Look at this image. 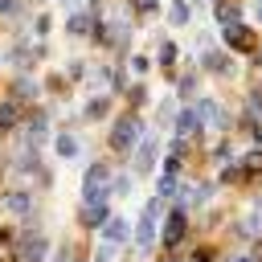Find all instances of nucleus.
Segmentation results:
<instances>
[{
    "instance_id": "2eb2a0df",
    "label": "nucleus",
    "mask_w": 262,
    "mask_h": 262,
    "mask_svg": "<svg viewBox=\"0 0 262 262\" xmlns=\"http://www.w3.org/2000/svg\"><path fill=\"white\" fill-rule=\"evenodd\" d=\"M242 233H262V196L254 201V209H250V217L242 221Z\"/></svg>"
},
{
    "instance_id": "2f4dec72",
    "label": "nucleus",
    "mask_w": 262,
    "mask_h": 262,
    "mask_svg": "<svg viewBox=\"0 0 262 262\" xmlns=\"http://www.w3.org/2000/svg\"><path fill=\"white\" fill-rule=\"evenodd\" d=\"M192 262H213V254H209V250H196V254H192Z\"/></svg>"
},
{
    "instance_id": "f03ea898",
    "label": "nucleus",
    "mask_w": 262,
    "mask_h": 262,
    "mask_svg": "<svg viewBox=\"0 0 262 262\" xmlns=\"http://www.w3.org/2000/svg\"><path fill=\"white\" fill-rule=\"evenodd\" d=\"M139 131H143L139 119H135V115H123V119L115 123V131H111V147H115V151H131V143L139 139Z\"/></svg>"
},
{
    "instance_id": "dca6fc26",
    "label": "nucleus",
    "mask_w": 262,
    "mask_h": 262,
    "mask_svg": "<svg viewBox=\"0 0 262 262\" xmlns=\"http://www.w3.org/2000/svg\"><path fill=\"white\" fill-rule=\"evenodd\" d=\"M45 127H49V119H45V111H37V115H33V123H29L33 143H37V139H45Z\"/></svg>"
},
{
    "instance_id": "9d476101",
    "label": "nucleus",
    "mask_w": 262,
    "mask_h": 262,
    "mask_svg": "<svg viewBox=\"0 0 262 262\" xmlns=\"http://www.w3.org/2000/svg\"><path fill=\"white\" fill-rule=\"evenodd\" d=\"M151 160H156V135H143V143L135 151V172H151Z\"/></svg>"
},
{
    "instance_id": "7ed1b4c3",
    "label": "nucleus",
    "mask_w": 262,
    "mask_h": 262,
    "mask_svg": "<svg viewBox=\"0 0 262 262\" xmlns=\"http://www.w3.org/2000/svg\"><path fill=\"white\" fill-rule=\"evenodd\" d=\"M102 180H106V164H90V168H86V180H82V196H86V201H106Z\"/></svg>"
},
{
    "instance_id": "72a5a7b5",
    "label": "nucleus",
    "mask_w": 262,
    "mask_h": 262,
    "mask_svg": "<svg viewBox=\"0 0 262 262\" xmlns=\"http://www.w3.org/2000/svg\"><path fill=\"white\" fill-rule=\"evenodd\" d=\"M233 262H258V258H250V254H242V258H233Z\"/></svg>"
},
{
    "instance_id": "393cba45",
    "label": "nucleus",
    "mask_w": 262,
    "mask_h": 262,
    "mask_svg": "<svg viewBox=\"0 0 262 262\" xmlns=\"http://www.w3.org/2000/svg\"><path fill=\"white\" fill-rule=\"evenodd\" d=\"M192 90H196V74H184L180 78V98H192Z\"/></svg>"
},
{
    "instance_id": "aec40b11",
    "label": "nucleus",
    "mask_w": 262,
    "mask_h": 262,
    "mask_svg": "<svg viewBox=\"0 0 262 262\" xmlns=\"http://www.w3.org/2000/svg\"><path fill=\"white\" fill-rule=\"evenodd\" d=\"M86 29H90V16H86V12H74V16H70V33H74V37H82Z\"/></svg>"
},
{
    "instance_id": "a211bd4d",
    "label": "nucleus",
    "mask_w": 262,
    "mask_h": 262,
    "mask_svg": "<svg viewBox=\"0 0 262 262\" xmlns=\"http://www.w3.org/2000/svg\"><path fill=\"white\" fill-rule=\"evenodd\" d=\"M53 147H57V156H74V151H78V139L66 131V135H57V143H53Z\"/></svg>"
},
{
    "instance_id": "f257e3e1",
    "label": "nucleus",
    "mask_w": 262,
    "mask_h": 262,
    "mask_svg": "<svg viewBox=\"0 0 262 262\" xmlns=\"http://www.w3.org/2000/svg\"><path fill=\"white\" fill-rule=\"evenodd\" d=\"M160 201L164 196H151L147 205H143V213H139V225H135V250H147L151 242H156V221H160Z\"/></svg>"
},
{
    "instance_id": "473e14b6",
    "label": "nucleus",
    "mask_w": 262,
    "mask_h": 262,
    "mask_svg": "<svg viewBox=\"0 0 262 262\" xmlns=\"http://www.w3.org/2000/svg\"><path fill=\"white\" fill-rule=\"evenodd\" d=\"M16 8V0H0V12H12Z\"/></svg>"
},
{
    "instance_id": "f8f14e48",
    "label": "nucleus",
    "mask_w": 262,
    "mask_h": 262,
    "mask_svg": "<svg viewBox=\"0 0 262 262\" xmlns=\"http://www.w3.org/2000/svg\"><path fill=\"white\" fill-rule=\"evenodd\" d=\"M16 119H20V102H16V98H4V102H0V131H12Z\"/></svg>"
},
{
    "instance_id": "6e6552de",
    "label": "nucleus",
    "mask_w": 262,
    "mask_h": 262,
    "mask_svg": "<svg viewBox=\"0 0 262 262\" xmlns=\"http://www.w3.org/2000/svg\"><path fill=\"white\" fill-rule=\"evenodd\" d=\"M205 66H209L217 78H229V74H233V57L221 53V49H209V53H205Z\"/></svg>"
},
{
    "instance_id": "39448f33",
    "label": "nucleus",
    "mask_w": 262,
    "mask_h": 262,
    "mask_svg": "<svg viewBox=\"0 0 262 262\" xmlns=\"http://www.w3.org/2000/svg\"><path fill=\"white\" fill-rule=\"evenodd\" d=\"M184 229H188L184 209H172V213H168V221H164V246H176V242L184 237Z\"/></svg>"
},
{
    "instance_id": "f704fd0d",
    "label": "nucleus",
    "mask_w": 262,
    "mask_h": 262,
    "mask_svg": "<svg viewBox=\"0 0 262 262\" xmlns=\"http://www.w3.org/2000/svg\"><path fill=\"white\" fill-rule=\"evenodd\" d=\"M258 20H262V8H258Z\"/></svg>"
},
{
    "instance_id": "0eeeda50",
    "label": "nucleus",
    "mask_w": 262,
    "mask_h": 262,
    "mask_svg": "<svg viewBox=\"0 0 262 262\" xmlns=\"http://www.w3.org/2000/svg\"><path fill=\"white\" fill-rule=\"evenodd\" d=\"M225 45L246 53V49H254V37H250V29H246V25H225Z\"/></svg>"
},
{
    "instance_id": "6ab92c4d",
    "label": "nucleus",
    "mask_w": 262,
    "mask_h": 262,
    "mask_svg": "<svg viewBox=\"0 0 262 262\" xmlns=\"http://www.w3.org/2000/svg\"><path fill=\"white\" fill-rule=\"evenodd\" d=\"M217 20L221 25H237V4H217Z\"/></svg>"
},
{
    "instance_id": "1a4fd4ad",
    "label": "nucleus",
    "mask_w": 262,
    "mask_h": 262,
    "mask_svg": "<svg viewBox=\"0 0 262 262\" xmlns=\"http://www.w3.org/2000/svg\"><path fill=\"white\" fill-rule=\"evenodd\" d=\"M201 131V119H196V106H184L180 115H176V135L184 139V135H196Z\"/></svg>"
},
{
    "instance_id": "c9c22d12",
    "label": "nucleus",
    "mask_w": 262,
    "mask_h": 262,
    "mask_svg": "<svg viewBox=\"0 0 262 262\" xmlns=\"http://www.w3.org/2000/svg\"><path fill=\"white\" fill-rule=\"evenodd\" d=\"M258 8H262V0H258Z\"/></svg>"
},
{
    "instance_id": "c756f323",
    "label": "nucleus",
    "mask_w": 262,
    "mask_h": 262,
    "mask_svg": "<svg viewBox=\"0 0 262 262\" xmlns=\"http://www.w3.org/2000/svg\"><path fill=\"white\" fill-rule=\"evenodd\" d=\"M250 135H254V143H262V123H250Z\"/></svg>"
},
{
    "instance_id": "5701e85b",
    "label": "nucleus",
    "mask_w": 262,
    "mask_h": 262,
    "mask_svg": "<svg viewBox=\"0 0 262 262\" xmlns=\"http://www.w3.org/2000/svg\"><path fill=\"white\" fill-rule=\"evenodd\" d=\"M172 192H176V176H168V172H164V176H160V184H156V196H172Z\"/></svg>"
},
{
    "instance_id": "bb28decb",
    "label": "nucleus",
    "mask_w": 262,
    "mask_h": 262,
    "mask_svg": "<svg viewBox=\"0 0 262 262\" xmlns=\"http://www.w3.org/2000/svg\"><path fill=\"white\" fill-rule=\"evenodd\" d=\"M131 70L135 74H147V57H131Z\"/></svg>"
},
{
    "instance_id": "20e7f679",
    "label": "nucleus",
    "mask_w": 262,
    "mask_h": 262,
    "mask_svg": "<svg viewBox=\"0 0 262 262\" xmlns=\"http://www.w3.org/2000/svg\"><path fill=\"white\" fill-rule=\"evenodd\" d=\"M196 119H201V127H205V123H209V127H225V123H229L217 98H196Z\"/></svg>"
},
{
    "instance_id": "b1692460",
    "label": "nucleus",
    "mask_w": 262,
    "mask_h": 262,
    "mask_svg": "<svg viewBox=\"0 0 262 262\" xmlns=\"http://www.w3.org/2000/svg\"><path fill=\"white\" fill-rule=\"evenodd\" d=\"M172 61H176V45H172V41H164V45H160V66L168 70Z\"/></svg>"
},
{
    "instance_id": "ddd939ff",
    "label": "nucleus",
    "mask_w": 262,
    "mask_h": 262,
    "mask_svg": "<svg viewBox=\"0 0 262 262\" xmlns=\"http://www.w3.org/2000/svg\"><path fill=\"white\" fill-rule=\"evenodd\" d=\"M41 258H45V237L33 233V237L25 242V250H20V262H41Z\"/></svg>"
},
{
    "instance_id": "4468645a",
    "label": "nucleus",
    "mask_w": 262,
    "mask_h": 262,
    "mask_svg": "<svg viewBox=\"0 0 262 262\" xmlns=\"http://www.w3.org/2000/svg\"><path fill=\"white\" fill-rule=\"evenodd\" d=\"M4 205H8L12 213H33V196H29V192H20V188H16V192H8V201H4Z\"/></svg>"
},
{
    "instance_id": "7c9ffc66",
    "label": "nucleus",
    "mask_w": 262,
    "mask_h": 262,
    "mask_svg": "<svg viewBox=\"0 0 262 262\" xmlns=\"http://www.w3.org/2000/svg\"><path fill=\"white\" fill-rule=\"evenodd\" d=\"M94 262H111V246H102V250L94 254Z\"/></svg>"
},
{
    "instance_id": "4be33fe9",
    "label": "nucleus",
    "mask_w": 262,
    "mask_h": 262,
    "mask_svg": "<svg viewBox=\"0 0 262 262\" xmlns=\"http://www.w3.org/2000/svg\"><path fill=\"white\" fill-rule=\"evenodd\" d=\"M106 106H111V102L98 94V98H90V102H86V115H90V119H98V115H106Z\"/></svg>"
},
{
    "instance_id": "f3484780",
    "label": "nucleus",
    "mask_w": 262,
    "mask_h": 262,
    "mask_svg": "<svg viewBox=\"0 0 262 262\" xmlns=\"http://www.w3.org/2000/svg\"><path fill=\"white\" fill-rule=\"evenodd\" d=\"M258 172H262V151H250L242 160V176H258Z\"/></svg>"
},
{
    "instance_id": "412c9836",
    "label": "nucleus",
    "mask_w": 262,
    "mask_h": 262,
    "mask_svg": "<svg viewBox=\"0 0 262 262\" xmlns=\"http://www.w3.org/2000/svg\"><path fill=\"white\" fill-rule=\"evenodd\" d=\"M168 16H172L176 25H184V20H188V4H184V0H172V8H168Z\"/></svg>"
},
{
    "instance_id": "c85d7f7f",
    "label": "nucleus",
    "mask_w": 262,
    "mask_h": 262,
    "mask_svg": "<svg viewBox=\"0 0 262 262\" xmlns=\"http://www.w3.org/2000/svg\"><path fill=\"white\" fill-rule=\"evenodd\" d=\"M135 8L139 12H156V0H135Z\"/></svg>"
},
{
    "instance_id": "423d86ee",
    "label": "nucleus",
    "mask_w": 262,
    "mask_h": 262,
    "mask_svg": "<svg viewBox=\"0 0 262 262\" xmlns=\"http://www.w3.org/2000/svg\"><path fill=\"white\" fill-rule=\"evenodd\" d=\"M82 225L86 229H98V225H106V205L102 201H82Z\"/></svg>"
},
{
    "instance_id": "a878e982",
    "label": "nucleus",
    "mask_w": 262,
    "mask_h": 262,
    "mask_svg": "<svg viewBox=\"0 0 262 262\" xmlns=\"http://www.w3.org/2000/svg\"><path fill=\"white\" fill-rule=\"evenodd\" d=\"M246 111H250V115H258V111H262V94H250V102H246Z\"/></svg>"
},
{
    "instance_id": "cd10ccee",
    "label": "nucleus",
    "mask_w": 262,
    "mask_h": 262,
    "mask_svg": "<svg viewBox=\"0 0 262 262\" xmlns=\"http://www.w3.org/2000/svg\"><path fill=\"white\" fill-rule=\"evenodd\" d=\"M57 262H74V246H61L57 250Z\"/></svg>"
},
{
    "instance_id": "9b49d317",
    "label": "nucleus",
    "mask_w": 262,
    "mask_h": 262,
    "mask_svg": "<svg viewBox=\"0 0 262 262\" xmlns=\"http://www.w3.org/2000/svg\"><path fill=\"white\" fill-rule=\"evenodd\" d=\"M102 237L115 246V242H127L131 237V225L123 221V217H106V225H102Z\"/></svg>"
}]
</instances>
